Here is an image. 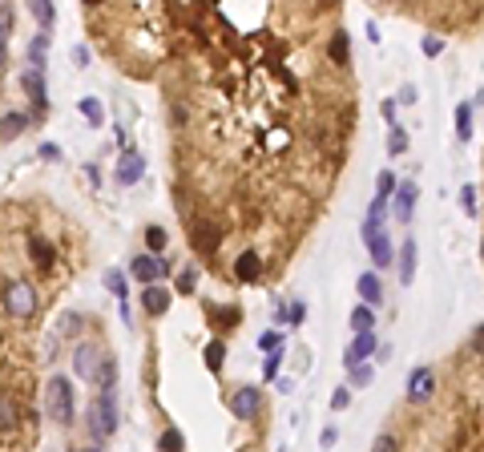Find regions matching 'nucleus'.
Returning a JSON list of instances; mask_svg holds the SVG:
<instances>
[{
  "instance_id": "f257e3e1",
  "label": "nucleus",
  "mask_w": 484,
  "mask_h": 452,
  "mask_svg": "<svg viewBox=\"0 0 484 452\" xmlns=\"http://www.w3.org/2000/svg\"><path fill=\"white\" fill-rule=\"evenodd\" d=\"M89 436L97 440V444H105V440L117 432V400H113V388H97V400L89 404Z\"/></svg>"
},
{
  "instance_id": "f03ea898",
  "label": "nucleus",
  "mask_w": 484,
  "mask_h": 452,
  "mask_svg": "<svg viewBox=\"0 0 484 452\" xmlns=\"http://www.w3.org/2000/svg\"><path fill=\"white\" fill-rule=\"evenodd\" d=\"M45 412H49L53 424L69 428L77 416V400H73V384L65 376H53L49 384H45Z\"/></svg>"
},
{
  "instance_id": "7ed1b4c3",
  "label": "nucleus",
  "mask_w": 484,
  "mask_h": 452,
  "mask_svg": "<svg viewBox=\"0 0 484 452\" xmlns=\"http://www.w3.org/2000/svg\"><path fill=\"white\" fill-rule=\"evenodd\" d=\"M0 299H4V311L13 315V319H28V315L37 311V295L28 287L25 279H9L4 291H0Z\"/></svg>"
},
{
  "instance_id": "20e7f679",
  "label": "nucleus",
  "mask_w": 484,
  "mask_h": 452,
  "mask_svg": "<svg viewBox=\"0 0 484 452\" xmlns=\"http://www.w3.org/2000/svg\"><path fill=\"white\" fill-rule=\"evenodd\" d=\"M363 242H367L375 267H392L396 251H392V239L384 235V222H363Z\"/></svg>"
},
{
  "instance_id": "39448f33",
  "label": "nucleus",
  "mask_w": 484,
  "mask_h": 452,
  "mask_svg": "<svg viewBox=\"0 0 484 452\" xmlns=\"http://www.w3.org/2000/svg\"><path fill=\"white\" fill-rule=\"evenodd\" d=\"M129 275L146 287V283H158L161 275H170V259H158V254L149 251V254H137L134 263H129Z\"/></svg>"
},
{
  "instance_id": "423d86ee",
  "label": "nucleus",
  "mask_w": 484,
  "mask_h": 452,
  "mask_svg": "<svg viewBox=\"0 0 484 452\" xmlns=\"http://www.w3.org/2000/svg\"><path fill=\"white\" fill-rule=\"evenodd\" d=\"M21 89H25L28 101H33V113H28V117H33V122H41V117H45V109H49V105H45V73L28 65L25 73H21Z\"/></svg>"
},
{
  "instance_id": "0eeeda50",
  "label": "nucleus",
  "mask_w": 484,
  "mask_h": 452,
  "mask_svg": "<svg viewBox=\"0 0 484 452\" xmlns=\"http://www.w3.org/2000/svg\"><path fill=\"white\" fill-rule=\"evenodd\" d=\"M262 408V392L254 388V384H242V388L230 392V412L242 416V420H250V416H259Z\"/></svg>"
},
{
  "instance_id": "6e6552de",
  "label": "nucleus",
  "mask_w": 484,
  "mask_h": 452,
  "mask_svg": "<svg viewBox=\"0 0 484 452\" xmlns=\"http://www.w3.org/2000/svg\"><path fill=\"white\" fill-rule=\"evenodd\" d=\"M97 364H101V348H97V343H77V348H73V372L81 380H89V384H93Z\"/></svg>"
},
{
  "instance_id": "1a4fd4ad",
  "label": "nucleus",
  "mask_w": 484,
  "mask_h": 452,
  "mask_svg": "<svg viewBox=\"0 0 484 452\" xmlns=\"http://www.w3.org/2000/svg\"><path fill=\"white\" fill-rule=\"evenodd\" d=\"M146 174V158L134 150H125L122 158H117V170H113V182H122V186H134L137 178Z\"/></svg>"
},
{
  "instance_id": "9d476101",
  "label": "nucleus",
  "mask_w": 484,
  "mask_h": 452,
  "mask_svg": "<svg viewBox=\"0 0 484 452\" xmlns=\"http://www.w3.org/2000/svg\"><path fill=\"white\" fill-rule=\"evenodd\" d=\"M372 352H380V343H375V331H355L351 348L343 352V364L355 367V364H363V360H372Z\"/></svg>"
},
{
  "instance_id": "9b49d317",
  "label": "nucleus",
  "mask_w": 484,
  "mask_h": 452,
  "mask_svg": "<svg viewBox=\"0 0 484 452\" xmlns=\"http://www.w3.org/2000/svg\"><path fill=\"white\" fill-rule=\"evenodd\" d=\"M432 392H436V372H432V367H416V372L408 376V400L424 404Z\"/></svg>"
},
{
  "instance_id": "f8f14e48",
  "label": "nucleus",
  "mask_w": 484,
  "mask_h": 452,
  "mask_svg": "<svg viewBox=\"0 0 484 452\" xmlns=\"http://www.w3.org/2000/svg\"><path fill=\"white\" fill-rule=\"evenodd\" d=\"M170 287H158V283H146V291H141V311L146 315H166L170 311Z\"/></svg>"
},
{
  "instance_id": "ddd939ff",
  "label": "nucleus",
  "mask_w": 484,
  "mask_h": 452,
  "mask_svg": "<svg viewBox=\"0 0 484 452\" xmlns=\"http://www.w3.org/2000/svg\"><path fill=\"white\" fill-rule=\"evenodd\" d=\"M190 239H194V251H198V254H214V251H218L222 230H218L214 222H194V235H190Z\"/></svg>"
},
{
  "instance_id": "4468645a",
  "label": "nucleus",
  "mask_w": 484,
  "mask_h": 452,
  "mask_svg": "<svg viewBox=\"0 0 484 452\" xmlns=\"http://www.w3.org/2000/svg\"><path fill=\"white\" fill-rule=\"evenodd\" d=\"M416 198H420L416 182H399V186H396V218H399V222H412V214H416Z\"/></svg>"
},
{
  "instance_id": "2eb2a0df",
  "label": "nucleus",
  "mask_w": 484,
  "mask_h": 452,
  "mask_svg": "<svg viewBox=\"0 0 484 452\" xmlns=\"http://www.w3.org/2000/svg\"><path fill=\"white\" fill-rule=\"evenodd\" d=\"M16 424H21V404H16L9 392H0V436L16 432Z\"/></svg>"
},
{
  "instance_id": "dca6fc26",
  "label": "nucleus",
  "mask_w": 484,
  "mask_h": 452,
  "mask_svg": "<svg viewBox=\"0 0 484 452\" xmlns=\"http://www.w3.org/2000/svg\"><path fill=\"white\" fill-rule=\"evenodd\" d=\"M355 291H360V299L372 303V307H380V303H384V287H380V279H375L372 271H363V275L355 279Z\"/></svg>"
},
{
  "instance_id": "f3484780",
  "label": "nucleus",
  "mask_w": 484,
  "mask_h": 452,
  "mask_svg": "<svg viewBox=\"0 0 484 452\" xmlns=\"http://www.w3.org/2000/svg\"><path fill=\"white\" fill-rule=\"evenodd\" d=\"M28 122H33L28 113H4V117H0V141H13V138H21V134L28 129Z\"/></svg>"
},
{
  "instance_id": "a211bd4d",
  "label": "nucleus",
  "mask_w": 484,
  "mask_h": 452,
  "mask_svg": "<svg viewBox=\"0 0 484 452\" xmlns=\"http://www.w3.org/2000/svg\"><path fill=\"white\" fill-rule=\"evenodd\" d=\"M28 251H33V263H37L41 271H49V267L57 263V251H53V242H45L41 235H33V239H28Z\"/></svg>"
},
{
  "instance_id": "6ab92c4d",
  "label": "nucleus",
  "mask_w": 484,
  "mask_h": 452,
  "mask_svg": "<svg viewBox=\"0 0 484 452\" xmlns=\"http://www.w3.org/2000/svg\"><path fill=\"white\" fill-rule=\"evenodd\" d=\"M235 275L242 279V283H254V279L262 275V259L254 251H247V254H238V263H235Z\"/></svg>"
},
{
  "instance_id": "aec40b11",
  "label": "nucleus",
  "mask_w": 484,
  "mask_h": 452,
  "mask_svg": "<svg viewBox=\"0 0 484 452\" xmlns=\"http://www.w3.org/2000/svg\"><path fill=\"white\" fill-rule=\"evenodd\" d=\"M399 283H416V239H404V259H399Z\"/></svg>"
},
{
  "instance_id": "412c9836",
  "label": "nucleus",
  "mask_w": 484,
  "mask_h": 452,
  "mask_svg": "<svg viewBox=\"0 0 484 452\" xmlns=\"http://www.w3.org/2000/svg\"><path fill=\"white\" fill-rule=\"evenodd\" d=\"M45 53H49V28H41L37 37L28 41V65H33V69H45Z\"/></svg>"
},
{
  "instance_id": "4be33fe9",
  "label": "nucleus",
  "mask_w": 484,
  "mask_h": 452,
  "mask_svg": "<svg viewBox=\"0 0 484 452\" xmlns=\"http://www.w3.org/2000/svg\"><path fill=\"white\" fill-rule=\"evenodd\" d=\"M113 384H117V360H113V355H101L97 376H93V388H113Z\"/></svg>"
},
{
  "instance_id": "5701e85b",
  "label": "nucleus",
  "mask_w": 484,
  "mask_h": 452,
  "mask_svg": "<svg viewBox=\"0 0 484 452\" xmlns=\"http://www.w3.org/2000/svg\"><path fill=\"white\" fill-rule=\"evenodd\" d=\"M28 13L37 16L41 28H53V21H57V9H53V0H28Z\"/></svg>"
},
{
  "instance_id": "b1692460",
  "label": "nucleus",
  "mask_w": 484,
  "mask_h": 452,
  "mask_svg": "<svg viewBox=\"0 0 484 452\" xmlns=\"http://www.w3.org/2000/svg\"><path fill=\"white\" fill-rule=\"evenodd\" d=\"M327 53H331V61H335V65H348L351 61V41H348V33H343V28L331 37V49H327Z\"/></svg>"
},
{
  "instance_id": "393cba45",
  "label": "nucleus",
  "mask_w": 484,
  "mask_h": 452,
  "mask_svg": "<svg viewBox=\"0 0 484 452\" xmlns=\"http://www.w3.org/2000/svg\"><path fill=\"white\" fill-rule=\"evenodd\" d=\"M456 138L460 141L472 138V105H468V101H460V105H456Z\"/></svg>"
},
{
  "instance_id": "a878e982",
  "label": "nucleus",
  "mask_w": 484,
  "mask_h": 452,
  "mask_svg": "<svg viewBox=\"0 0 484 452\" xmlns=\"http://www.w3.org/2000/svg\"><path fill=\"white\" fill-rule=\"evenodd\" d=\"M375 327V315H372V303H360L351 311V331H372Z\"/></svg>"
},
{
  "instance_id": "bb28decb",
  "label": "nucleus",
  "mask_w": 484,
  "mask_h": 452,
  "mask_svg": "<svg viewBox=\"0 0 484 452\" xmlns=\"http://www.w3.org/2000/svg\"><path fill=\"white\" fill-rule=\"evenodd\" d=\"M202 360H206V367H210V372H222V360H226L222 339H210V343H206V355H202Z\"/></svg>"
},
{
  "instance_id": "cd10ccee",
  "label": "nucleus",
  "mask_w": 484,
  "mask_h": 452,
  "mask_svg": "<svg viewBox=\"0 0 484 452\" xmlns=\"http://www.w3.org/2000/svg\"><path fill=\"white\" fill-rule=\"evenodd\" d=\"M77 109L85 113L89 126H101V122H105V109H101V101H97V97H81V105H77Z\"/></svg>"
},
{
  "instance_id": "c85d7f7f",
  "label": "nucleus",
  "mask_w": 484,
  "mask_h": 452,
  "mask_svg": "<svg viewBox=\"0 0 484 452\" xmlns=\"http://www.w3.org/2000/svg\"><path fill=\"white\" fill-rule=\"evenodd\" d=\"M105 287H109L113 295H117V299H125V295H129V283H125V271H117V267H109V271H105Z\"/></svg>"
},
{
  "instance_id": "c756f323",
  "label": "nucleus",
  "mask_w": 484,
  "mask_h": 452,
  "mask_svg": "<svg viewBox=\"0 0 484 452\" xmlns=\"http://www.w3.org/2000/svg\"><path fill=\"white\" fill-rule=\"evenodd\" d=\"M198 287V267H182L178 271V295H194Z\"/></svg>"
},
{
  "instance_id": "7c9ffc66",
  "label": "nucleus",
  "mask_w": 484,
  "mask_h": 452,
  "mask_svg": "<svg viewBox=\"0 0 484 452\" xmlns=\"http://www.w3.org/2000/svg\"><path fill=\"white\" fill-rule=\"evenodd\" d=\"M166 242H170V235H166L161 226H146V247H149L154 254H161V251H166Z\"/></svg>"
},
{
  "instance_id": "2f4dec72",
  "label": "nucleus",
  "mask_w": 484,
  "mask_h": 452,
  "mask_svg": "<svg viewBox=\"0 0 484 452\" xmlns=\"http://www.w3.org/2000/svg\"><path fill=\"white\" fill-rule=\"evenodd\" d=\"M404 150H408V134H404V129L392 122V134H387V154L396 158V154H404Z\"/></svg>"
},
{
  "instance_id": "473e14b6",
  "label": "nucleus",
  "mask_w": 484,
  "mask_h": 452,
  "mask_svg": "<svg viewBox=\"0 0 484 452\" xmlns=\"http://www.w3.org/2000/svg\"><path fill=\"white\" fill-rule=\"evenodd\" d=\"M279 367H283V348H279V352H267V360H262V380H279Z\"/></svg>"
},
{
  "instance_id": "72a5a7b5",
  "label": "nucleus",
  "mask_w": 484,
  "mask_h": 452,
  "mask_svg": "<svg viewBox=\"0 0 484 452\" xmlns=\"http://www.w3.org/2000/svg\"><path fill=\"white\" fill-rule=\"evenodd\" d=\"M206 315H218V323H222V327H235L238 319H242L235 307H214V303H206Z\"/></svg>"
},
{
  "instance_id": "f704fd0d",
  "label": "nucleus",
  "mask_w": 484,
  "mask_h": 452,
  "mask_svg": "<svg viewBox=\"0 0 484 452\" xmlns=\"http://www.w3.org/2000/svg\"><path fill=\"white\" fill-rule=\"evenodd\" d=\"M348 372H351V388H367V384H372V364H367V360L348 367Z\"/></svg>"
},
{
  "instance_id": "c9c22d12",
  "label": "nucleus",
  "mask_w": 484,
  "mask_h": 452,
  "mask_svg": "<svg viewBox=\"0 0 484 452\" xmlns=\"http://www.w3.org/2000/svg\"><path fill=\"white\" fill-rule=\"evenodd\" d=\"M396 174H392V170H384V174L375 178V194H380V198H392V194H396Z\"/></svg>"
},
{
  "instance_id": "e433bc0d",
  "label": "nucleus",
  "mask_w": 484,
  "mask_h": 452,
  "mask_svg": "<svg viewBox=\"0 0 484 452\" xmlns=\"http://www.w3.org/2000/svg\"><path fill=\"white\" fill-rule=\"evenodd\" d=\"M182 444H186V436H182L178 428H166V432H161V436H158V448H166V452L182 448Z\"/></svg>"
},
{
  "instance_id": "4c0bfd02",
  "label": "nucleus",
  "mask_w": 484,
  "mask_h": 452,
  "mask_svg": "<svg viewBox=\"0 0 484 452\" xmlns=\"http://www.w3.org/2000/svg\"><path fill=\"white\" fill-rule=\"evenodd\" d=\"M460 210L468 214V218L476 214V186H472V182L468 186H460Z\"/></svg>"
},
{
  "instance_id": "58836bf2",
  "label": "nucleus",
  "mask_w": 484,
  "mask_h": 452,
  "mask_svg": "<svg viewBox=\"0 0 484 452\" xmlns=\"http://www.w3.org/2000/svg\"><path fill=\"white\" fill-rule=\"evenodd\" d=\"M420 49H424V57H440V53H444V37H436V33H428V37L420 41Z\"/></svg>"
},
{
  "instance_id": "ea45409f",
  "label": "nucleus",
  "mask_w": 484,
  "mask_h": 452,
  "mask_svg": "<svg viewBox=\"0 0 484 452\" xmlns=\"http://www.w3.org/2000/svg\"><path fill=\"white\" fill-rule=\"evenodd\" d=\"M259 348H262V352H279V348H283V331H262Z\"/></svg>"
},
{
  "instance_id": "a19ab883",
  "label": "nucleus",
  "mask_w": 484,
  "mask_h": 452,
  "mask_svg": "<svg viewBox=\"0 0 484 452\" xmlns=\"http://www.w3.org/2000/svg\"><path fill=\"white\" fill-rule=\"evenodd\" d=\"M9 33H13V9L0 4V41H9Z\"/></svg>"
},
{
  "instance_id": "79ce46f5",
  "label": "nucleus",
  "mask_w": 484,
  "mask_h": 452,
  "mask_svg": "<svg viewBox=\"0 0 484 452\" xmlns=\"http://www.w3.org/2000/svg\"><path fill=\"white\" fill-rule=\"evenodd\" d=\"M384 214H387V198H380V194H375L372 210H367V222H384Z\"/></svg>"
},
{
  "instance_id": "37998d69",
  "label": "nucleus",
  "mask_w": 484,
  "mask_h": 452,
  "mask_svg": "<svg viewBox=\"0 0 484 452\" xmlns=\"http://www.w3.org/2000/svg\"><path fill=\"white\" fill-rule=\"evenodd\" d=\"M303 315H307V307H303V303H286V323L295 327V323H303Z\"/></svg>"
},
{
  "instance_id": "c03bdc74",
  "label": "nucleus",
  "mask_w": 484,
  "mask_h": 452,
  "mask_svg": "<svg viewBox=\"0 0 484 452\" xmlns=\"http://www.w3.org/2000/svg\"><path fill=\"white\" fill-rule=\"evenodd\" d=\"M348 404H351V392H348V388H335V392H331V408H335V412H343Z\"/></svg>"
},
{
  "instance_id": "a18cd8bd",
  "label": "nucleus",
  "mask_w": 484,
  "mask_h": 452,
  "mask_svg": "<svg viewBox=\"0 0 484 452\" xmlns=\"http://www.w3.org/2000/svg\"><path fill=\"white\" fill-rule=\"evenodd\" d=\"M37 158H45V162H57V158H61V146H57V141H45V146L37 150Z\"/></svg>"
},
{
  "instance_id": "49530a36",
  "label": "nucleus",
  "mask_w": 484,
  "mask_h": 452,
  "mask_svg": "<svg viewBox=\"0 0 484 452\" xmlns=\"http://www.w3.org/2000/svg\"><path fill=\"white\" fill-rule=\"evenodd\" d=\"M61 331H65V335H77V331H81V315H65Z\"/></svg>"
},
{
  "instance_id": "de8ad7c7",
  "label": "nucleus",
  "mask_w": 484,
  "mask_h": 452,
  "mask_svg": "<svg viewBox=\"0 0 484 452\" xmlns=\"http://www.w3.org/2000/svg\"><path fill=\"white\" fill-rule=\"evenodd\" d=\"M472 352L484 355V323H480V327H472Z\"/></svg>"
},
{
  "instance_id": "09e8293b",
  "label": "nucleus",
  "mask_w": 484,
  "mask_h": 452,
  "mask_svg": "<svg viewBox=\"0 0 484 452\" xmlns=\"http://www.w3.org/2000/svg\"><path fill=\"white\" fill-rule=\"evenodd\" d=\"M73 65H81V69L89 65V49H85V45H73Z\"/></svg>"
},
{
  "instance_id": "8fccbe9b",
  "label": "nucleus",
  "mask_w": 484,
  "mask_h": 452,
  "mask_svg": "<svg viewBox=\"0 0 484 452\" xmlns=\"http://www.w3.org/2000/svg\"><path fill=\"white\" fill-rule=\"evenodd\" d=\"M375 448H380V452H392V448H396V436H380V440H375Z\"/></svg>"
},
{
  "instance_id": "3c124183",
  "label": "nucleus",
  "mask_w": 484,
  "mask_h": 452,
  "mask_svg": "<svg viewBox=\"0 0 484 452\" xmlns=\"http://www.w3.org/2000/svg\"><path fill=\"white\" fill-rule=\"evenodd\" d=\"M399 101H404V105H416V89H412V85H404V93H399Z\"/></svg>"
},
{
  "instance_id": "603ef678",
  "label": "nucleus",
  "mask_w": 484,
  "mask_h": 452,
  "mask_svg": "<svg viewBox=\"0 0 484 452\" xmlns=\"http://www.w3.org/2000/svg\"><path fill=\"white\" fill-rule=\"evenodd\" d=\"M4 61H9V57H4V41H0V69H4Z\"/></svg>"
},
{
  "instance_id": "864d4df0",
  "label": "nucleus",
  "mask_w": 484,
  "mask_h": 452,
  "mask_svg": "<svg viewBox=\"0 0 484 452\" xmlns=\"http://www.w3.org/2000/svg\"><path fill=\"white\" fill-rule=\"evenodd\" d=\"M331 4H335V0H319V9H331Z\"/></svg>"
},
{
  "instance_id": "5fc2aeb1",
  "label": "nucleus",
  "mask_w": 484,
  "mask_h": 452,
  "mask_svg": "<svg viewBox=\"0 0 484 452\" xmlns=\"http://www.w3.org/2000/svg\"><path fill=\"white\" fill-rule=\"evenodd\" d=\"M85 4H101V0H85Z\"/></svg>"
}]
</instances>
